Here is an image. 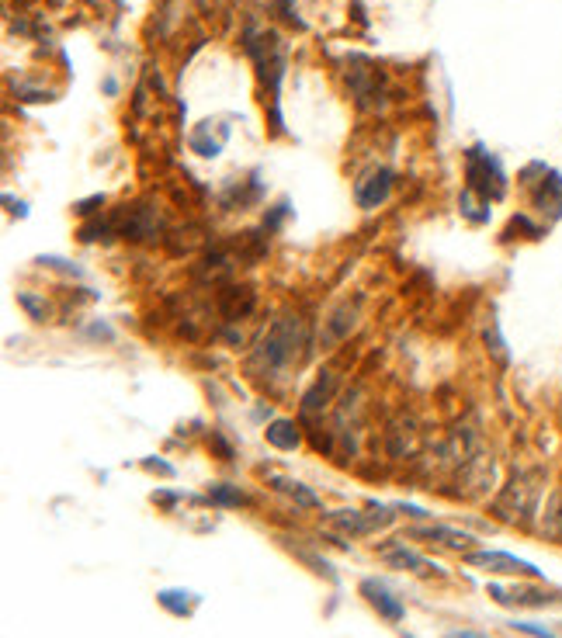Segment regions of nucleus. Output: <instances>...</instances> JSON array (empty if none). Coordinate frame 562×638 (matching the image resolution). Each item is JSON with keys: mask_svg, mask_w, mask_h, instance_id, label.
Returning <instances> with one entry per match:
<instances>
[{"mask_svg": "<svg viewBox=\"0 0 562 638\" xmlns=\"http://www.w3.org/2000/svg\"><path fill=\"white\" fill-rule=\"evenodd\" d=\"M517 628V632H524V635H531V638H559V635H552L549 632V628H538V625H524V621H521V625H514Z\"/></svg>", "mask_w": 562, "mask_h": 638, "instance_id": "a211bd4d", "label": "nucleus"}, {"mask_svg": "<svg viewBox=\"0 0 562 638\" xmlns=\"http://www.w3.org/2000/svg\"><path fill=\"white\" fill-rule=\"evenodd\" d=\"M212 500L226 503V507H233V503H243V493H236V489H226V486H216L212 489Z\"/></svg>", "mask_w": 562, "mask_h": 638, "instance_id": "f3484780", "label": "nucleus"}, {"mask_svg": "<svg viewBox=\"0 0 562 638\" xmlns=\"http://www.w3.org/2000/svg\"><path fill=\"white\" fill-rule=\"evenodd\" d=\"M465 177H469V191L483 198L486 205L504 195L507 188L504 167H500V160L493 157V153H486L483 146H472L469 150V157H465Z\"/></svg>", "mask_w": 562, "mask_h": 638, "instance_id": "7ed1b4c3", "label": "nucleus"}, {"mask_svg": "<svg viewBox=\"0 0 562 638\" xmlns=\"http://www.w3.org/2000/svg\"><path fill=\"white\" fill-rule=\"evenodd\" d=\"M195 593H181V590H164L160 593V604L167 607L170 614H177V618H184V614H191V600Z\"/></svg>", "mask_w": 562, "mask_h": 638, "instance_id": "2eb2a0df", "label": "nucleus"}, {"mask_svg": "<svg viewBox=\"0 0 562 638\" xmlns=\"http://www.w3.org/2000/svg\"><path fill=\"white\" fill-rule=\"evenodd\" d=\"M271 486L278 489V493L292 496L299 507H320V496L313 493V489H306L299 479H285V476H271Z\"/></svg>", "mask_w": 562, "mask_h": 638, "instance_id": "ddd939ff", "label": "nucleus"}, {"mask_svg": "<svg viewBox=\"0 0 562 638\" xmlns=\"http://www.w3.org/2000/svg\"><path fill=\"white\" fill-rule=\"evenodd\" d=\"M410 538H424L427 545H438V548H448V552H462V555L476 552V538H472V534L445 528V524H424V528H413Z\"/></svg>", "mask_w": 562, "mask_h": 638, "instance_id": "1a4fd4ad", "label": "nucleus"}, {"mask_svg": "<svg viewBox=\"0 0 562 638\" xmlns=\"http://www.w3.org/2000/svg\"><path fill=\"white\" fill-rule=\"evenodd\" d=\"M389 188H393V174H389V170H375V174H368L365 181H358L354 195H358L361 209H379V205L389 198Z\"/></svg>", "mask_w": 562, "mask_h": 638, "instance_id": "9d476101", "label": "nucleus"}, {"mask_svg": "<svg viewBox=\"0 0 562 638\" xmlns=\"http://www.w3.org/2000/svg\"><path fill=\"white\" fill-rule=\"evenodd\" d=\"M330 524L344 534H375L393 524V514H389V510H372V514H361V510H337V514H330Z\"/></svg>", "mask_w": 562, "mask_h": 638, "instance_id": "6e6552de", "label": "nucleus"}, {"mask_svg": "<svg viewBox=\"0 0 562 638\" xmlns=\"http://www.w3.org/2000/svg\"><path fill=\"white\" fill-rule=\"evenodd\" d=\"M302 344H306V333H302V319L299 316H281L271 323V330L264 333L261 347L254 351V358H250V368H261L264 375H275V372H285V368L295 365V358H299Z\"/></svg>", "mask_w": 562, "mask_h": 638, "instance_id": "f257e3e1", "label": "nucleus"}, {"mask_svg": "<svg viewBox=\"0 0 562 638\" xmlns=\"http://www.w3.org/2000/svg\"><path fill=\"white\" fill-rule=\"evenodd\" d=\"M524 184H528L535 209L552 215V219H559V215H562V174H559V170L545 167L542 181H531V177H524Z\"/></svg>", "mask_w": 562, "mask_h": 638, "instance_id": "423d86ee", "label": "nucleus"}, {"mask_svg": "<svg viewBox=\"0 0 562 638\" xmlns=\"http://www.w3.org/2000/svg\"><path fill=\"white\" fill-rule=\"evenodd\" d=\"M545 531L562 538V489L549 500V514H545Z\"/></svg>", "mask_w": 562, "mask_h": 638, "instance_id": "dca6fc26", "label": "nucleus"}, {"mask_svg": "<svg viewBox=\"0 0 562 638\" xmlns=\"http://www.w3.org/2000/svg\"><path fill=\"white\" fill-rule=\"evenodd\" d=\"M361 593H365L368 604H372L375 611H379L386 621H403V614H406V611H403V604H399V600H396L393 593H389L382 583H372V580L361 583Z\"/></svg>", "mask_w": 562, "mask_h": 638, "instance_id": "9b49d317", "label": "nucleus"}, {"mask_svg": "<svg viewBox=\"0 0 562 638\" xmlns=\"http://www.w3.org/2000/svg\"><path fill=\"white\" fill-rule=\"evenodd\" d=\"M538 476L535 472H517L504 486V493L493 503V514L507 524H528L538 510Z\"/></svg>", "mask_w": 562, "mask_h": 638, "instance_id": "f03ea898", "label": "nucleus"}, {"mask_svg": "<svg viewBox=\"0 0 562 638\" xmlns=\"http://www.w3.org/2000/svg\"><path fill=\"white\" fill-rule=\"evenodd\" d=\"M379 555L393 569H406V573H413V576H441L438 562L424 559V555H417L413 548H406V541H386V545L379 548Z\"/></svg>", "mask_w": 562, "mask_h": 638, "instance_id": "0eeeda50", "label": "nucleus"}, {"mask_svg": "<svg viewBox=\"0 0 562 638\" xmlns=\"http://www.w3.org/2000/svg\"><path fill=\"white\" fill-rule=\"evenodd\" d=\"M490 597L504 607H559L562 590H542V586H490Z\"/></svg>", "mask_w": 562, "mask_h": 638, "instance_id": "39448f33", "label": "nucleus"}, {"mask_svg": "<svg viewBox=\"0 0 562 638\" xmlns=\"http://www.w3.org/2000/svg\"><path fill=\"white\" fill-rule=\"evenodd\" d=\"M445 638H486V635H479V632H448Z\"/></svg>", "mask_w": 562, "mask_h": 638, "instance_id": "6ab92c4d", "label": "nucleus"}, {"mask_svg": "<svg viewBox=\"0 0 562 638\" xmlns=\"http://www.w3.org/2000/svg\"><path fill=\"white\" fill-rule=\"evenodd\" d=\"M465 562H469L472 569H483V573H497V576H531V580L542 576V569H538L535 562L517 559V555H510V552H497V548L465 555Z\"/></svg>", "mask_w": 562, "mask_h": 638, "instance_id": "20e7f679", "label": "nucleus"}, {"mask_svg": "<svg viewBox=\"0 0 562 638\" xmlns=\"http://www.w3.org/2000/svg\"><path fill=\"white\" fill-rule=\"evenodd\" d=\"M264 437H268V444H275L281 451L299 448V427H295L292 420H275V424L264 430Z\"/></svg>", "mask_w": 562, "mask_h": 638, "instance_id": "4468645a", "label": "nucleus"}, {"mask_svg": "<svg viewBox=\"0 0 562 638\" xmlns=\"http://www.w3.org/2000/svg\"><path fill=\"white\" fill-rule=\"evenodd\" d=\"M334 385H337L334 372H323V378H316V385L306 392V399H302V413H306V417L320 413L323 406H327V399L334 396Z\"/></svg>", "mask_w": 562, "mask_h": 638, "instance_id": "f8f14e48", "label": "nucleus"}]
</instances>
